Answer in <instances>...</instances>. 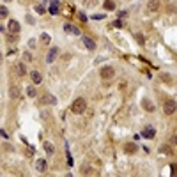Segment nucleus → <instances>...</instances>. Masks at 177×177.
<instances>
[{"mask_svg": "<svg viewBox=\"0 0 177 177\" xmlns=\"http://www.w3.org/2000/svg\"><path fill=\"white\" fill-rule=\"evenodd\" d=\"M23 59H25V62H32V55H30V52H25V53H23Z\"/></svg>", "mask_w": 177, "mask_h": 177, "instance_id": "obj_26", "label": "nucleus"}, {"mask_svg": "<svg viewBox=\"0 0 177 177\" xmlns=\"http://www.w3.org/2000/svg\"><path fill=\"white\" fill-rule=\"evenodd\" d=\"M172 176H177V165H172Z\"/></svg>", "mask_w": 177, "mask_h": 177, "instance_id": "obj_32", "label": "nucleus"}, {"mask_svg": "<svg viewBox=\"0 0 177 177\" xmlns=\"http://www.w3.org/2000/svg\"><path fill=\"white\" fill-rule=\"evenodd\" d=\"M57 53H59V48H52V50L48 52V55H46V62H48V64H52L53 60L57 59Z\"/></svg>", "mask_w": 177, "mask_h": 177, "instance_id": "obj_8", "label": "nucleus"}, {"mask_svg": "<svg viewBox=\"0 0 177 177\" xmlns=\"http://www.w3.org/2000/svg\"><path fill=\"white\" fill-rule=\"evenodd\" d=\"M154 135H156V129L154 128H145L143 131H142V137H145V138H154Z\"/></svg>", "mask_w": 177, "mask_h": 177, "instance_id": "obj_11", "label": "nucleus"}, {"mask_svg": "<svg viewBox=\"0 0 177 177\" xmlns=\"http://www.w3.org/2000/svg\"><path fill=\"white\" fill-rule=\"evenodd\" d=\"M14 71H16V75H18V76H25V75H27L25 64H21V62H18V64L14 66Z\"/></svg>", "mask_w": 177, "mask_h": 177, "instance_id": "obj_10", "label": "nucleus"}, {"mask_svg": "<svg viewBox=\"0 0 177 177\" xmlns=\"http://www.w3.org/2000/svg\"><path fill=\"white\" fill-rule=\"evenodd\" d=\"M137 143H135V142H126V143H124V152H126V154H135V152H137Z\"/></svg>", "mask_w": 177, "mask_h": 177, "instance_id": "obj_5", "label": "nucleus"}, {"mask_svg": "<svg viewBox=\"0 0 177 177\" xmlns=\"http://www.w3.org/2000/svg\"><path fill=\"white\" fill-rule=\"evenodd\" d=\"M161 80H163V81H167L168 85H174V83H176V78H174V76H170V75H161Z\"/></svg>", "mask_w": 177, "mask_h": 177, "instance_id": "obj_18", "label": "nucleus"}, {"mask_svg": "<svg viewBox=\"0 0 177 177\" xmlns=\"http://www.w3.org/2000/svg\"><path fill=\"white\" fill-rule=\"evenodd\" d=\"M44 151H46L48 154H53V152H55V147H53L50 142H46V143H44Z\"/></svg>", "mask_w": 177, "mask_h": 177, "instance_id": "obj_20", "label": "nucleus"}, {"mask_svg": "<svg viewBox=\"0 0 177 177\" xmlns=\"http://www.w3.org/2000/svg\"><path fill=\"white\" fill-rule=\"evenodd\" d=\"M46 159H36V170L37 172H46Z\"/></svg>", "mask_w": 177, "mask_h": 177, "instance_id": "obj_9", "label": "nucleus"}, {"mask_svg": "<svg viewBox=\"0 0 177 177\" xmlns=\"http://www.w3.org/2000/svg\"><path fill=\"white\" fill-rule=\"evenodd\" d=\"M103 7H105L106 11H114V9H115V2H114V0H105V2H103Z\"/></svg>", "mask_w": 177, "mask_h": 177, "instance_id": "obj_16", "label": "nucleus"}, {"mask_svg": "<svg viewBox=\"0 0 177 177\" xmlns=\"http://www.w3.org/2000/svg\"><path fill=\"white\" fill-rule=\"evenodd\" d=\"M83 4H87V5H90V4H92V5H94V4H96V0H83Z\"/></svg>", "mask_w": 177, "mask_h": 177, "instance_id": "obj_33", "label": "nucleus"}, {"mask_svg": "<svg viewBox=\"0 0 177 177\" xmlns=\"http://www.w3.org/2000/svg\"><path fill=\"white\" fill-rule=\"evenodd\" d=\"M135 37H137L138 44H142V46H143V44H145V37H143V36H142V34H137V36H135Z\"/></svg>", "mask_w": 177, "mask_h": 177, "instance_id": "obj_25", "label": "nucleus"}, {"mask_svg": "<svg viewBox=\"0 0 177 177\" xmlns=\"http://www.w3.org/2000/svg\"><path fill=\"white\" fill-rule=\"evenodd\" d=\"M9 96H11L13 99H18V98H20V90H18V87H14V85H13V87L9 89Z\"/></svg>", "mask_w": 177, "mask_h": 177, "instance_id": "obj_17", "label": "nucleus"}, {"mask_svg": "<svg viewBox=\"0 0 177 177\" xmlns=\"http://www.w3.org/2000/svg\"><path fill=\"white\" fill-rule=\"evenodd\" d=\"M43 103H52V105H55V103H57V99L53 98V96H44Z\"/></svg>", "mask_w": 177, "mask_h": 177, "instance_id": "obj_21", "label": "nucleus"}, {"mask_svg": "<svg viewBox=\"0 0 177 177\" xmlns=\"http://www.w3.org/2000/svg\"><path fill=\"white\" fill-rule=\"evenodd\" d=\"M83 174H85V176H90V174H92V170H90L89 167H83Z\"/></svg>", "mask_w": 177, "mask_h": 177, "instance_id": "obj_27", "label": "nucleus"}, {"mask_svg": "<svg viewBox=\"0 0 177 177\" xmlns=\"http://www.w3.org/2000/svg\"><path fill=\"white\" fill-rule=\"evenodd\" d=\"M170 143H174V145L177 143V133H174V135H172V140H170Z\"/></svg>", "mask_w": 177, "mask_h": 177, "instance_id": "obj_30", "label": "nucleus"}, {"mask_svg": "<svg viewBox=\"0 0 177 177\" xmlns=\"http://www.w3.org/2000/svg\"><path fill=\"white\" fill-rule=\"evenodd\" d=\"M99 75H101V78L103 80H112L114 76H115V69L110 67V66H105V67L99 71Z\"/></svg>", "mask_w": 177, "mask_h": 177, "instance_id": "obj_3", "label": "nucleus"}, {"mask_svg": "<svg viewBox=\"0 0 177 177\" xmlns=\"http://www.w3.org/2000/svg\"><path fill=\"white\" fill-rule=\"evenodd\" d=\"M27 94H28V98H36V89L30 85V87L27 89Z\"/></svg>", "mask_w": 177, "mask_h": 177, "instance_id": "obj_22", "label": "nucleus"}, {"mask_svg": "<svg viewBox=\"0 0 177 177\" xmlns=\"http://www.w3.org/2000/svg\"><path fill=\"white\" fill-rule=\"evenodd\" d=\"M4 2H9V0H4Z\"/></svg>", "mask_w": 177, "mask_h": 177, "instance_id": "obj_35", "label": "nucleus"}, {"mask_svg": "<svg viewBox=\"0 0 177 177\" xmlns=\"http://www.w3.org/2000/svg\"><path fill=\"white\" fill-rule=\"evenodd\" d=\"M59 9H60V2L59 0H50V14H59Z\"/></svg>", "mask_w": 177, "mask_h": 177, "instance_id": "obj_6", "label": "nucleus"}, {"mask_svg": "<svg viewBox=\"0 0 177 177\" xmlns=\"http://www.w3.org/2000/svg\"><path fill=\"white\" fill-rule=\"evenodd\" d=\"M64 30H66V32H69V34H75V36H80V34H81V32H80V28L73 27V25H64Z\"/></svg>", "mask_w": 177, "mask_h": 177, "instance_id": "obj_13", "label": "nucleus"}, {"mask_svg": "<svg viewBox=\"0 0 177 177\" xmlns=\"http://www.w3.org/2000/svg\"><path fill=\"white\" fill-rule=\"evenodd\" d=\"M87 110V101L83 98H78L73 101V105H71V112L73 114H83Z\"/></svg>", "mask_w": 177, "mask_h": 177, "instance_id": "obj_1", "label": "nucleus"}, {"mask_svg": "<svg viewBox=\"0 0 177 177\" xmlns=\"http://www.w3.org/2000/svg\"><path fill=\"white\" fill-rule=\"evenodd\" d=\"M7 14H9V13H7V7L2 5V7H0V16H2V18H7Z\"/></svg>", "mask_w": 177, "mask_h": 177, "instance_id": "obj_24", "label": "nucleus"}, {"mask_svg": "<svg viewBox=\"0 0 177 177\" xmlns=\"http://www.w3.org/2000/svg\"><path fill=\"white\" fill-rule=\"evenodd\" d=\"M41 41L46 43V44H50V36H48L46 32H43V34H41Z\"/></svg>", "mask_w": 177, "mask_h": 177, "instance_id": "obj_23", "label": "nucleus"}, {"mask_svg": "<svg viewBox=\"0 0 177 177\" xmlns=\"http://www.w3.org/2000/svg\"><path fill=\"white\" fill-rule=\"evenodd\" d=\"M159 152H161V154H167V156H172V154H174V151H172V147H170L168 143L159 145Z\"/></svg>", "mask_w": 177, "mask_h": 177, "instance_id": "obj_12", "label": "nucleus"}, {"mask_svg": "<svg viewBox=\"0 0 177 177\" xmlns=\"http://www.w3.org/2000/svg\"><path fill=\"white\" fill-rule=\"evenodd\" d=\"M142 106H143L145 110H151V112L154 110V105H152L151 101H147V99H143V101H142Z\"/></svg>", "mask_w": 177, "mask_h": 177, "instance_id": "obj_19", "label": "nucleus"}, {"mask_svg": "<svg viewBox=\"0 0 177 177\" xmlns=\"http://www.w3.org/2000/svg\"><path fill=\"white\" fill-rule=\"evenodd\" d=\"M78 18L81 21H87V16H85V13H78Z\"/></svg>", "mask_w": 177, "mask_h": 177, "instance_id": "obj_29", "label": "nucleus"}, {"mask_svg": "<svg viewBox=\"0 0 177 177\" xmlns=\"http://www.w3.org/2000/svg\"><path fill=\"white\" fill-rule=\"evenodd\" d=\"M159 5H161V0H149V4H147V11L156 13L158 9H159Z\"/></svg>", "mask_w": 177, "mask_h": 177, "instance_id": "obj_7", "label": "nucleus"}, {"mask_svg": "<svg viewBox=\"0 0 177 177\" xmlns=\"http://www.w3.org/2000/svg\"><path fill=\"white\" fill-rule=\"evenodd\" d=\"M7 28H9V32H11V34H18V32L21 30V25L16 20H9V23H7Z\"/></svg>", "mask_w": 177, "mask_h": 177, "instance_id": "obj_4", "label": "nucleus"}, {"mask_svg": "<svg viewBox=\"0 0 177 177\" xmlns=\"http://www.w3.org/2000/svg\"><path fill=\"white\" fill-rule=\"evenodd\" d=\"M28 46H30V48H34V46H36V41H34V39H30V43H28Z\"/></svg>", "mask_w": 177, "mask_h": 177, "instance_id": "obj_34", "label": "nucleus"}, {"mask_svg": "<svg viewBox=\"0 0 177 177\" xmlns=\"http://www.w3.org/2000/svg\"><path fill=\"white\" fill-rule=\"evenodd\" d=\"M83 43H85V46H87V50H96V43L90 39V37H83Z\"/></svg>", "mask_w": 177, "mask_h": 177, "instance_id": "obj_14", "label": "nucleus"}, {"mask_svg": "<svg viewBox=\"0 0 177 177\" xmlns=\"http://www.w3.org/2000/svg\"><path fill=\"white\" fill-rule=\"evenodd\" d=\"M36 11H37V13H41V14H43V13H44V5H37V7H36Z\"/></svg>", "mask_w": 177, "mask_h": 177, "instance_id": "obj_31", "label": "nucleus"}, {"mask_svg": "<svg viewBox=\"0 0 177 177\" xmlns=\"http://www.w3.org/2000/svg\"><path fill=\"white\" fill-rule=\"evenodd\" d=\"M30 78H32V81L37 85V83H41V80H43V76H41V73L39 71H32L30 73Z\"/></svg>", "mask_w": 177, "mask_h": 177, "instance_id": "obj_15", "label": "nucleus"}, {"mask_svg": "<svg viewBox=\"0 0 177 177\" xmlns=\"http://www.w3.org/2000/svg\"><path fill=\"white\" fill-rule=\"evenodd\" d=\"M176 110H177L176 101H174L172 98L165 99V103H163V114H165V115H172V114H176Z\"/></svg>", "mask_w": 177, "mask_h": 177, "instance_id": "obj_2", "label": "nucleus"}, {"mask_svg": "<svg viewBox=\"0 0 177 177\" xmlns=\"http://www.w3.org/2000/svg\"><path fill=\"white\" fill-rule=\"evenodd\" d=\"M114 27H117V28H122V21H120V20H115V21H114Z\"/></svg>", "mask_w": 177, "mask_h": 177, "instance_id": "obj_28", "label": "nucleus"}]
</instances>
